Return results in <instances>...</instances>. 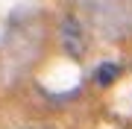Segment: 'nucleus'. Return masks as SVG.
<instances>
[{
	"instance_id": "f257e3e1",
	"label": "nucleus",
	"mask_w": 132,
	"mask_h": 129,
	"mask_svg": "<svg viewBox=\"0 0 132 129\" xmlns=\"http://www.w3.org/2000/svg\"><path fill=\"white\" fill-rule=\"evenodd\" d=\"M62 44H65V50L71 53L73 59H82L85 41H82V27H79L76 18H65L62 21Z\"/></svg>"
},
{
	"instance_id": "f03ea898",
	"label": "nucleus",
	"mask_w": 132,
	"mask_h": 129,
	"mask_svg": "<svg viewBox=\"0 0 132 129\" xmlns=\"http://www.w3.org/2000/svg\"><path fill=\"white\" fill-rule=\"evenodd\" d=\"M118 76H120V65H114V62H106V65H100L97 71H94L97 85H112Z\"/></svg>"
},
{
	"instance_id": "7ed1b4c3",
	"label": "nucleus",
	"mask_w": 132,
	"mask_h": 129,
	"mask_svg": "<svg viewBox=\"0 0 132 129\" xmlns=\"http://www.w3.org/2000/svg\"><path fill=\"white\" fill-rule=\"evenodd\" d=\"M35 129H47V126H35Z\"/></svg>"
}]
</instances>
